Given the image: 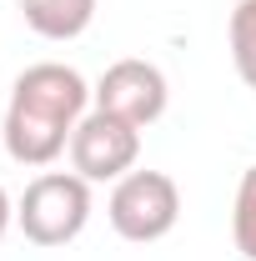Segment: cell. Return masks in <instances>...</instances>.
Wrapping results in <instances>:
<instances>
[{"mask_svg": "<svg viewBox=\"0 0 256 261\" xmlns=\"http://www.w3.org/2000/svg\"><path fill=\"white\" fill-rule=\"evenodd\" d=\"M15 5H20V0H15Z\"/></svg>", "mask_w": 256, "mask_h": 261, "instance_id": "obj_10", "label": "cell"}, {"mask_svg": "<svg viewBox=\"0 0 256 261\" xmlns=\"http://www.w3.org/2000/svg\"><path fill=\"white\" fill-rule=\"evenodd\" d=\"M10 221H15V206H10V191L0 186V241H5V231H10Z\"/></svg>", "mask_w": 256, "mask_h": 261, "instance_id": "obj_9", "label": "cell"}, {"mask_svg": "<svg viewBox=\"0 0 256 261\" xmlns=\"http://www.w3.org/2000/svg\"><path fill=\"white\" fill-rule=\"evenodd\" d=\"M136 156H141V130L111 111H86L70 136V166L86 181H121L126 171H136Z\"/></svg>", "mask_w": 256, "mask_h": 261, "instance_id": "obj_4", "label": "cell"}, {"mask_svg": "<svg viewBox=\"0 0 256 261\" xmlns=\"http://www.w3.org/2000/svg\"><path fill=\"white\" fill-rule=\"evenodd\" d=\"M106 216L121 241L151 246L161 236H171L181 221V186L166 171H126L106 201Z\"/></svg>", "mask_w": 256, "mask_h": 261, "instance_id": "obj_3", "label": "cell"}, {"mask_svg": "<svg viewBox=\"0 0 256 261\" xmlns=\"http://www.w3.org/2000/svg\"><path fill=\"white\" fill-rule=\"evenodd\" d=\"M226 45H231L236 75L246 81V91H256V0H236L226 20Z\"/></svg>", "mask_w": 256, "mask_h": 261, "instance_id": "obj_7", "label": "cell"}, {"mask_svg": "<svg viewBox=\"0 0 256 261\" xmlns=\"http://www.w3.org/2000/svg\"><path fill=\"white\" fill-rule=\"evenodd\" d=\"M86 106H91V86L75 65H65V61L25 65L10 86L5 126H0L10 161L50 166L61 151H70V136L81 126Z\"/></svg>", "mask_w": 256, "mask_h": 261, "instance_id": "obj_1", "label": "cell"}, {"mask_svg": "<svg viewBox=\"0 0 256 261\" xmlns=\"http://www.w3.org/2000/svg\"><path fill=\"white\" fill-rule=\"evenodd\" d=\"M20 15L45 40H75V35L91 31L96 0H20Z\"/></svg>", "mask_w": 256, "mask_h": 261, "instance_id": "obj_6", "label": "cell"}, {"mask_svg": "<svg viewBox=\"0 0 256 261\" xmlns=\"http://www.w3.org/2000/svg\"><path fill=\"white\" fill-rule=\"evenodd\" d=\"M231 241L246 261H256V166L241 171L236 186V206H231Z\"/></svg>", "mask_w": 256, "mask_h": 261, "instance_id": "obj_8", "label": "cell"}, {"mask_svg": "<svg viewBox=\"0 0 256 261\" xmlns=\"http://www.w3.org/2000/svg\"><path fill=\"white\" fill-rule=\"evenodd\" d=\"M96 111H111V116H121L131 121L136 130L156 126L161 116H166V100H171V86H166V75H161V65L151 61H116L106 65V75L96 81Z\"/></svg>", "mask_w": 256, "mask_h": 261, "instance_id": "obj_5", "label": "cell"}, {"mask_svg": "<svg viewBox=\"0 0 256 261\" xmlns=\"http://www.w3.org/2000/svg\"><path fill=\"white\" fill-rule=\"evenodd\" d=\"M91 221V181L75 171H45L35 176L20 206H15V226L25 231L31 246H65L75 241Z\"/></svg>", "mask_w": 256, "mask_h": 261, "instance_id": "obj_2", "label": "cell"}]
</instances>
